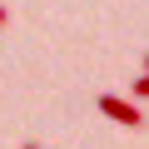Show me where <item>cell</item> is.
I'll use <instances>...</instances> for the list:
<instances>
[{
    "instance_id": "cell-1",
    "label": "cell",
    "mask_w": 149,
    "mask_h": 149,
    "mask_svg": "<svg viewBox=\"0 0 149 149\" xmlns=\"http://www.w3.org/2000/svg\"><path fill=\"white\" fill-rule=\"evenodd\" d=\"M95 104H100L104 119H114V124H124V129H144V109H139V104H129V100H119V95H100Z\"/></svg>"
},
{
    "instance_id": "cell-2",
    "label": "cell",
    "mask_w": 149,
    "mask_h": 149,
    "mask_svg": "<svg viewBox=\"0 0 149 149\" xmlns=\"http://www.w3.org/2000/svg\"><path fill=\"white\" fill-rule=\"evenodd\" d=\"M0 25H5V5H0Z\"/></svg>"
},
{
    "instance_id": "cell-3",
    "label": "cell",
    "mask_w": 149,
    "mask_h": 149,
    "mask_svg": "<svg viewBox=\"0 0 149 149\" xmlns=\"http://www.w3.org/2000/svg\"><path fill=\"white\" fill-rule=\"evenodd\" d=\"M25 149H40V144H25Z\"/></svg>"
},
{
    "instance_id": "cell-4",
    "label": "cell",
    "mask_w": 149,
    "mask_h": 149,
    "mask_svg": "<svg viewBox=\"0 0 149 149\" xmlns=\"http://www.w3.org/2000/svg\"><path fill=\"white\" fill-rule=\"evenodd\" d=\"M144 70H149V55H144Z\"/></svg>"
}]
</instances>
